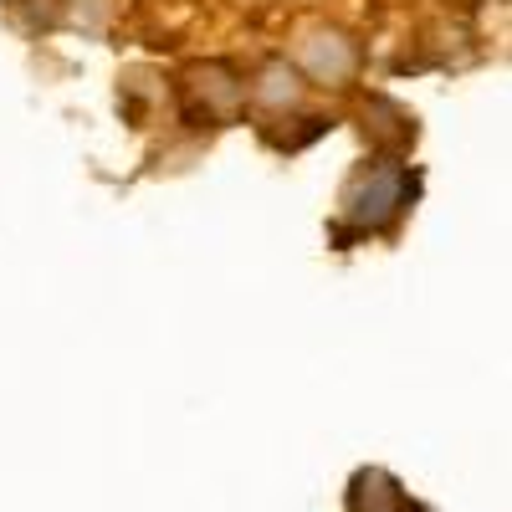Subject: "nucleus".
<instances>
[{
    "instance_id": "nucleus-4",
    "label": "nucleus",
    "mask_w": 512,
    "mask_h": 512,
    "mask_svg": "<svg viewBox=\"0 0 512 512\" xmlns=\"http://www.w3.org/2000/svg\"><path fill=\"white\" fill-rule=\"evenodd\" d=\"M349 512H425V507L410 502V492H405L390 472L369 466V472H359V477L349 482Z\"/></svg>"
},
{
    "instance_id": "nucleus-1",
    "label": "nucleus",
    "mask_w": 512,
    "mask_h": 512,
    "mask_svg": "<svg viewBox=\"0 0 512 512\" xmlns=\"http://www.w3.org/2000/svg\"><path fill=\"white\" fill-rule=\"evenodd\" d=\"M415 200V180L400 159H374L364 164L359 175L349 180L344 190V221L359 231V236H379V231H395L400 216Z\"/></svg>"
},
{
    "instance_id": "nucleus-3",
    "label": "nucleus",
    "mask_w": 512,
    "mask_h": 512,
    "mask_svg": "<svg viewBox=\"0 0 512 512\" xmlns=\"http://www.w3.org/2000/svg\"><path fill=\"white\" fill-rule=\"evenodd\" d=\"M185 93L205 103V118L231 123V118L241 113V103H246V82H236V72L221 67V62H205V67H190Z\"/></svg>"
},
{
    "instance_id": "nucleus-2",
    "label": "nucleus",
    "mask_w": 512,
    "mask_h": 512,
    "mask_svg": "<svg viewBox=\"0 0 512 512\" xmlns=\"http://www.w3.org/2000/svg\"><path fill=\"white\" fill-rule=\"evenodd\" d=\"M354 41L344 31H328V26H313L303 31V67L313 72V82H323V88H344V82L354 77Z\"/></svg>"
},
{
    "instance_id": "nucleus-5",
    "label": "nucleus",
    "mask_w": 512,
    "mask_h": 512,
    "mask_svg": "<svg viewBox=\"0 0 512 512\" xmlns=\"http://www.w3.org/2000/svg\"><path fill=\"white\" fill-rule=\"evenodd\" d=\"M251 93L262 98V103H272V108H292L297 98H303V82H297V72L287 62H267Z\"/></svg>"
}]
</instances>
